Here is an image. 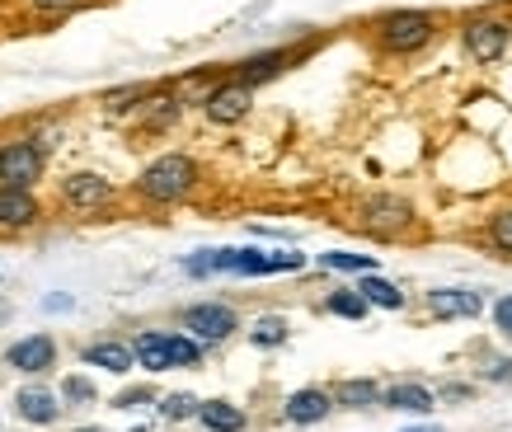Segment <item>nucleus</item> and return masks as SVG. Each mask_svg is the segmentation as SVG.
<instances>
[{
    "mask_svg": "<svg viewBox=\"0 0 512 432\" xmlns=\"http://www.w3.org/2000/svg\"><path fill=\"white\" fill-rule=\"evenodd\" d=\"M442 395H447V400H466L470 390L466 386H442Z\"/></svg>",
    "mask_w": 512,
    "mask_h": 432,
    "instance_id": "32",
    "label": "nucleus"
},
{
    "mask_svg": "<svg viewBox=\"0 0 512 432\" xmlns=\"http://www.w3.org/2000/svg\"><path fill=\"white\" fill-rule=\"evenodd\" d=\"M5 362H10L15 371H24V376H38V371H47L52 362H57V343L47 339V334H29V339L10 343Z\"/></svg>",
    "mask_w": 512,
    "mask_h": 432,
    "instance_id": "9",
    "label": "nucleus"
},
{
    "mask_svg": "<svg viewBox=\"0 0 512 432\" xmlns=\"http://www.w3.org/2000/svg\"><path fill=\"white\" fill-rule=\"evenodd\" d=\"M170 343V367H198L202 362V343L188 339V334H165Z\"/></svg>",
    "mask_w": 512,
    "mask_h": 432,
    "instance_id": "21",
    "label": "nucleus"
},
{
    "mask_svg": "<svg viewBox=\"0 0 512 432\" xmlns=\"http://www.w3.org/2000/svg\"><path fill=\"white\" fill-rule=\"evenodd\" d=\"M494 320H498V329L512 339V296H503V301L494 306Z\"/></svg>",
    "mask_w": 512,
    "mask_h": 432,
    "instance_id": "30",
    "label": "nucleus"
},
{
    "mask_svg": "<svg viewBox=\"0 0 512 432\" xmlns=\"http://www.w3.org/2000/svg\"><path fill=\"white\" fill-rule=\"evenodd\" d=\"M508 19H470L466 24V52L475 62H498L508 52Z\"/></svg>",
    "mask_w": 512,
    "mask_h": 432,
    "instance_id": "7",
    "label": "nucleus"
},
{
    "mask_svg": "<svg viewBox=\"0 0 512 432\" xmlns=\"http://www.w3.org/2000/svg\"><path fill=\"white\" fill-rule=\"evenodd\" d=\"M367 301H362V296L357 292H334L329 296V315H343V320H367Z\"/></svg>",
    "mask_w": 512,
    "mask_h": 432,
    "instance_id": "26",
    "label": "nucleus"
},
{
    "mask_svg": "<svg viewBox=\"0 0 512 432\" xmlns=\"http://www.w3.org/2000/svg\"><path fill=\"white\" fill-rule=\"evenodd\" d=\"M76 432H104V428H76Z\"/></svg>",
    "mask_w": 512,
    "mask_h": 432,
    "instance_id": "35",
    "label": "nucleus"
},
{
    "mask_svg": "<svg viewBox=\"0 0 512 432\" xmlns=\"http://www.w3.org/2000/svg\"><path fill=\"white\" fill-rule=\"evenodd\" d=\"M179 118V99L174 94H156V99H146V127H170Z\"/></svg>",
    "mask_w": 512,
    "mask_h": 432,
    "instance_id": "22",
    "label": "nucleus"
},
{
    "mask_svg": "<svg viewBox=\"0 0 512 432\" xmlns=\"http://www.w3.org/2000/svg\"><path fill=\"white\" fill-rule=\"evenodd\" d=\"M433 38V15L428 10H395L381 19V43L390 52H419Z\"/></svg>",
    "mask_w": 512,
    "mask_h": 432,
    "instance_id": "3",
    "label": "nucleus"
},
{
    "mask_svg": "<svg viewBox=\"0 0 512 432\" xmlns=\"http://www.w3.org/2000/svg\"><path fill=\"white\" fill-rule=\"evenodd\" d=\"M132 357H137V367L146 371H170V343H165V334H137L132 339Z\"/></svg>",
    "mask_w": 512,
    "mask_h": 432,
    "instance_id": "17",
    "label": "nucleus"
},
{
    "mask_svg": "<svg viewBox=\"0 0 512 432\" xmlns=\"http://www.w3.org/2000/svg\"><path fill=\"white\" fill-rule=\"evenodd\" d=\"M329 395H334V404H343V409H372V404H381L376 381H339Z\"/></svg>",
    "mask_w": 512,
    "mask_h": 432,
    "instance_id": "19",
    "label": "nucleus"
},
{
    "mask_svg": "<svg viewBox=\"0 0 512 432\" xmlns=\"http://www.w3.org/2000/svg\"><path fill=\"white\" fill-rule=\"evenodd\" d=\"M15 409H19L24 423H38V428H47V423H57V418H62V400H57L47 386H24L15 395Z\"/></svg>",
    "mask_w": 512,
    "mask_h": 432,
    "instance_id": "12",
    "label": "nucleus"
},
{
    "mask_svg": "<svg viewBox=\"0 0 512 432\" xmlns=\"http://www.w3.org/2000/svg\"><path fill=\"white\" fill-rule=\"evenodd\" d=\"M62 198H66V207H76V212H94V207H109L113 202V184L104 174L80 170V174H66L62 179Z\"/></svg>",
    "mask_w": 512,
    "mask_h": 432,
    "instance_id": "6",
    "label": "nucleus"
},
{
    "mask_svg": "<svg viewBox=\"0 0 512 432\" xmlns=\"http://www.w3.org/2000/svg\"><path fill=\"white\" fill-rule=\"evenodd\" d=\"M381 404H390V409H404V414H433L437 390H428L423 381H395V386L381 395Z\"/></svg>",
    "mask_w": 512,
    "mask_h": 432,
    "instance_id": "15",
    "label": "nucleus"
},
{
    "mask_svg": "<svg viewBox=\"0 0 512 432\" xmlns=\"http://www.w3.org/2000/svg\"><path fill=\"white\" fill-rule=\"evenodd\" d=\"M47 151L33 141H5L0 146V188H33L43 179Z\"/></svg>",
    "mask_w": 512,
    "mask_h": 432,
    "instance_id": "2",
    "label": "nucleus"
},
{
    "mask_svg": "<svg viewBox=\"0 0 512 432\" xmlns=\"http://www.w3.org/2000/svg\"><path fill=\"white\" fill-rule=\"evenodd\" d=\"M184 329H188V339H198V343H221L240 329V315L231 306H221V301H202V306L184 310Z\"/></svg>",
    "mask_w": 512,
    "mask_h": 432,
    "instance_id": "4",
    "label": "nucleus"
},
{
    "mask_svg": "<svg viewBox=\"0 0 512 432\" xmlns=\"http://www.w3.org/2000/svg\"><path fill=\"white\" fill-rule=\"evenodd\" d=\"M409 432H437V428H409Z\"/></svg>",
    "mask_w": 512,
    "mask_h": 432,
    "instance_id": "34",
    "label": "nucleus"
},
{
    "mask_svg": "<svg viewBox=\"0 0 512 432\" xmlns=\"http://www.w3.org/2000/svg\"><path fill=\"white\" fill-rule=\"evenodd\" d=\"M198 423L207 432H240L245 428V409L231 400H202L198 404Z\"/></svg>",
    "mask_w": 512,
    "mask_h": 432,
    "instance_id": "16",
    "label": "nucleus"
},
{
    "mask_svg": "<svg viewBox=\"0 0 512 432\" xmlns=\"http://www.w3.org/2000/svg\"><path fill=\"white\" fill-rule=\"evenodd\" d=\"M249 104H254V85H245V80H226V85H217V90H207L202 113H207L212 123L231 127V123H240V118L249 113Z\"/></svg>",
    "mask_w": 512,
    "mask_h": 432,
    "instance_id": "5",
    "label": "nucleus"
},
{
    "mask_svg": "<svg viewBox=\"0 0 512 432\" xmlns=\"http://www.w3.org/2000/svg\"><path fill=\"white\" fill-rule=\"evenodd\" d=\"M85 367H104L113 376H127V371L137 367V357H132V343H118V339H99L85 348Z\"/></svg>",
    "mask_w": 512,
    "mask_h": 432,
    "instance_id": "14",
    "label": "nucleus"
},
{
    "mask_svg": "<svg viewBox=\"0 0 512 432\" xmlns=\"http://www.w3.org/2000/svg\"><path fill=\"white\" fill-rule=\"evenodd\" d=\"M193 184H198V165L188 160V155H160V160H151L146 170H141L137 179V193L146 202H179L193 193Z\"/></svg>",
    "mask_w": 512,
    "mask_h": 432,
    "instance_id": "1",
    "label": "nucleus"
},
{
    "mask_svg": "<svg viewBox=\"0 0 512 432\" xmlns=\"http://www.w3.org/2000/svg\"><path fill=\"white\" fill-rule=\"evenodd\" d=\"M320 263H325V268H339V273H376L372 254H343V249H334V254H320Z\"/></svg>",
    "mask_w": 512,
    "mask_h": 432,
    "instance_id": "23",
    "label": "nucleus"
},
{
    "mask_svg": "<svg viewBox=\"0 0 512 432\" xmlns=\"http://www.w3.org/2000/svg\"><path fill=\"white\" fill-rule=\"evenodd\" d=\"M362 216H367V226H372L376 235H395L404 231L409 221H414V207L404 198H390V193H376V198H367V207H362Z\"/></svg>",
    "mask_w": 512,
    "mask_h": 432,
    "instance_id": "8",
    "label": "nucleus"
},
{
    "mask_svg": "<svg viewBox=\"0 0 512 432\" xmlns=\"http://www.w3.org/2000/svg\"><path fill=\"white\" fill-rule=\"evenodd\" d=\"M5 320H10V306H5V301H0V324H5Z\"/></svg>",
    "mask_w": 512,
    "mask_h": 432,
    "instance_id": "33",
    "label": "nucleus"
},
{
    "mask_svg": "<svg viewBox=\"0 0 512 432\" xmlns=\"http://www.w3.org/2000/svg\"><path fill=\"white\" fill-rule=\"evenodd\" d=\"M287 423H296V428H311V423H325L329 414H334V395L320 386H306V390H296L292 400H287Z\"/></svg>",
    "mask_w": 512,
    "mask_h": 432,
    "instance_id": "10",
    "label": "nucleus"
},
{
    "mask_svg": "<svg viewBox=\"0 0 512 432\" xmlns=\"http://www.w3.org/2000/svg\"><path fill=\"white\" fill-rule=\"evenodd\" d=\"M62 400H71V404H94L99 395H94V386L85 381V376H66V381H62Z\"/></svg>",
    "mask_w": 512,
    "mask_h": 432,
    "instance_id": "27",
    "label": "nucleus"
},
{
    "mask_svg": "<svg viewBox=\"0 0 512 432\" xmlns=\"http://www.w3.org/2000/svg\"><path fill=\"white\" fill-rule=\"evenodd\" d=\"M428 310H433V320H475L484 310V296L466 292V287H447V292H428Z\"/></svg>",
    "mask_w": 512,
    "mask_h": 432,
    "instance_id": "11",
    "label": "nucleus"
},
{
    "mask_svg": "<svg viewBox=\"0 0 512 432\" xmlns=\"http://www.w3.org/2000/svg\"><path fill=\"white\" fill-rule=\"evenodd\" d=\"M292 57H296V52H264V57H249L245 71H240V80H245V85H259V80L278 76V71L292 62Z\"/></svg>",
    "mask_w": 512,
    "mask_h": 432,
    "instance_id": "20",
    "label": "nucleus"
},
{
    "mask_svg": "<svg viewBox=\"0 0 512 432\" xmlns=\"http://www.w3.org/2000/svg\"><path fill=\"white\" fill-rule=\"evenodd\" d=\"M357 296H362L367 306H381V310H400L404 306L400 287L386 282V278H376V273H362V278H357Z\"/></svg>",
    "mask_w": 512,
    "mask_h": 432,
    "instance_id": "18",
    "label": "nucleus"
},
{
    "mask_svg": "<svg viewBox=\"0 0 512 432\" xmlns=\"http://www.w3.org/2000/svg\"><path fill=\"white\" fill-rule=\"evenodd\" d=\"M249 339L259 343V348H278V343L287 339V320H282V315H264V320L249 329Z\"/></svg>",
    "mask_w": 512,
    "mask_h": 432,
    "instance_id": "25",
    "label": "nucleus"
},
{
    "mask_svg": "<svg viewBox=\"0 0 512 432\" xmlns=\"http://www.w3.org/2000/svg\"><path fill=\"white\" fill-rule=\"evenodd\" d=\"M146 400H156L151 390H123L118 395V409H137V404H146Z\"/></svg>",
    "mask_w": 512,
    "mask_h": 432,
    "instance_id": "31",
    "label": "nucleus"
},
{
    "mask_svg": "<svg viewBox=\"0 0 512 432\" xmlns=\"http://www.w3.org/2000/svg\"><path fill=\"white\" fill-rule=\"evenodd\" d=\"M489 240H494L503 254H512V212H498L494 221H489Z\"/></svg>",
    "mask_w": 512,
    "mask_h": 432,
    "instance_id": "28",
    "label": "nucleus"
},
{
    "mask_svg": "<svg viewBox=\"0 0 512 432\" xmlns=\"http://www.w3.org/2000/svg\"><path fill=\"white\" fill-rule=\"evenodd\" d=\"M198 404L202 400H193L188 390H174V395H165V400H160V414L170 418V423H184V418H198Z\"/></svg>",
    "mask_w": 512,
    "mask_h": 432,
    "instance_id": "24",
    "label": "nucleus"
},
{
    "mask_svg": "<svg viewBox=\"0 0 512 432\" xmlns=\"http://www.w3.org/2000/svg\"><path fill=\"white\" fill-rule=\"evenodd\" d=\"M33 10H43V15H66V10H76L80 0H29Z\"/></svg>",
    "mask_w": 512,
    "mask_h": 432,
    "instance_id": "29",
    "label": "nucleus"
},
{
    "mask_svg": "<svg viewBox=\"0 0 512 432\" xmlns=\"http://www.w3.org/2000/svg\"><path fill=\"white\" fill-rule=\"evenodd\" d=\"M38 221V198L29 188H0V226L5 231H24Z\"/></svg>",
    "mask_w": 512,
    "mask_h": 432,
    "instance_id": "13",
    "label": "nucleus"
}]
</instances>
